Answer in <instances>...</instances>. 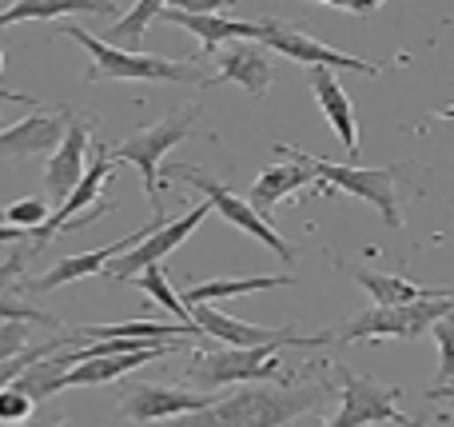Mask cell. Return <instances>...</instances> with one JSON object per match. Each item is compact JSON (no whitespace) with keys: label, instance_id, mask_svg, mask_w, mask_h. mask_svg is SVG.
Segmentation results:
<instances>
[{"label":"cell","instance_id":"7402d4cb","mask_svg":"<svg viewBox=\"0 0 454 427\" xmlns=\"http://www.w3.org/2000/svg\"><path fill=\"white\" fill-rule=\"evenodd\" d=\"M112 16L116 4L108 0H16V4L0 8V28L20 20H68V16Z\"/></svg>","mask_w":454,"mask_h":427},{"label":"cell","instance_id":"cb8c5ba5","mask_svg":"<svg viewBox=\"0 0 454 427\" xmlns=\"http://www.w3.org/2000/svg\"><path fill=\"white\" fill-rule=\"evenodd\" d=\"M295 276H239V280H207V284H192L184 288V304H215L227 296H247V292H263V288H291Z\"/></svg>","mask_w":454,"mask_h":427},{"label":"cell","instance_id":"d4e9b609","mask_svg":"<svg viewBox=\"0 0 454 427\" xmlns=\"http://www.w3.org/2000/svg\"><path fill=\"white\" fill-rule=\"evenodd\" d=\"M164 8L168 4H160V0H144V4H136V8H128L124 16H120L116 24H112L108 32H104V44H112V48H120V52H144V32H148V24L152 20H160L164 16Z\"/></svg>","mask_w":454,"mask_h":427},{"label":"cell","instance_id":"52a82bcc","mask_svg":"<svg viewBox=\"0 0 454 427\" xmlns=\"http://www.w3.org/2000/svg\"><path fill=\"white\" fill-rule=\"evenodd\" d=\"M279 352H283V344L200 352L188 364V380L200 384V391H215V388H227V384H291L283 376Z\"/></svg>","mask_w":454,"mask_h":427},{"label":"cell","instance_id":"d590c367","mask_svg":"<svg viewBox=\"0 0 454 427\" xmlns=\"http://www.w3.org/2000/svg\"><path fill=\"white\" fill-rule=\"evenodd\" d=\"M12 427H72V423H60V420H36V415H32V420L12 423Z\"/></svg>","mask_w":454,"mask_h":427},{"label":"cell","instance_id":"8992f818","mask_svg":"<svg viewBox=\"0 0 454 427\" xmlns=\"http://www.w3.org/2000/svg\"><path fill=\"white\" fill-rule=\"evenodd\" d=\"M164 176L168 180H188L192 188H200L207 196V204H212V212H220L231 228H239V232H247L251 240H259L263 248H271L275 256H279L283 264H295L299 260V248L291 244V240H283L279 232H275V224L271 220H263V216L255 212V208L247 204L243 196H235L227 184H220L215 176H207V172H200V168H188V164H164Z\"/></svg>","mask_w":454,"mask_h":427},{"label":"cell","instance_id":"44dd1931","mask_svg":"<svg viewBox=\"0 0 454 427\" xmlns=\"http://www.w3.org/2000/svg\"><path fill=\"white\" fill-rule=\"evenodd\" d=\"M311 92L319 100L323 116L335 128L339 144L347 148V156H359V120H355V104L347 96V88L339 84V76L331 68H311Z\"/></svg>","mask_w":454,"mask_h":427},{"label":"cell","instance_id":"7a4b0ae2","mask_svg":"<svg viewBox=\"0 0 454 427\" xmlns=\"http://www.w3.org/2000/svg\"><path fill=\"white\" fill-rule=\"evenodd\" d=\"M60 32H68L88 56L84 84H100V80H164V84H196L207 88V76L196 68V60H168V56H148V52H120V48L104 44L100 36H92L88 28L64 20Z\"/></svg>","mask_w":454,"mask_h":427},{"label":"cell","instance_id":"e575fe53","mask_svg":"<svg viewBox=\"0 0 454 427\" xmlns=\"http://www.w3.org/2000/svg\"><path fill=\"white\" fill-rule=\"evenodd\" d=\"M427 399H431V404H439V399H450V404H454V384H447V388H431V391H427Z\"/></svg>","mask_w":454,"mask_h":427},{"label":"cell","instance_id":"d6986e66","mask_svg":"<svg viewBox=\"0 0 454 427\" xmlns=\"http://www.w3.org/2000/svg\"><path fill=\"white\" fill-rule=\"evenodd\" d=\"M112 172H116V160H112V152H108V148H100V152H96V160H92V168L84 172V180L76 184V192H72V196L64 200L60 208H52L48 224L36 232V236H32V248L40 252V248L48 244V240L64 236V228H68L72 220H80V216H84V208L104 192V184H108V176H112Z\"/></svg>","mask_w":454,"mask_h":427},{"label":"cell","instance_id":"2e32d148","mask_svg":"<svg viewBox=\"0 0 454 427\" xmlns=\"http://www.w3.org/2000/svg\"><path fill=\"white\" fill-rule=\"evenodd\" d=\"M339 272L355 280L379 308H407V304H423V300H447L454 296V288L447 284H415V280H403V276H391V272H371V268H359V264H343L335 260Z\"/></svg>","mask_w":454,"mask_h":427},{"label":"cell","instance_id":"603a6c76","mask_svg":"<svg viewBox=\"0 0 454 427\" xmlns=\"http://www.w3.org/2000/svg\"><path fill=\"white\" fill-rule=\"evenodd\" d=\"M72 368H80V356H76V352H56V356L36 360V364H32L28 372L16 380V388H20L24 396L32 399V404H44L48 396L64 391V376H68Z\"/></svg>","mask_w":454,"mask_h":427},{"label":"cell","instance_id":"d6a6232c","mask_svg":"<svg viewBox=\"0 0 454 427\" xmlns=\"http://www.w3.org/2000/svg\"><path fill=\"white\" fill-rule=\"evenodd\" d=\"M24 240H28V232H20V228H12V224L0 220V248L4 244H24Z\"/></svg>","mask_w":454,"mask_h":427},{"label":"cell","instance_id":"ffe728a7","mask_svg":"<svg viewBox=\"0 0 454 427\" xmlns=\"http://www.w3.org/2000/svg\"><path fill=\"white\" fill-rule=\"evenodd\" d=\"M184 348H192V340H160L144 352H128V356H96V360H88V364L72 368V372L64 376V388H104V384H112V380H120V376L136 372V368L152 364V360L172 356V352H184Z\"/></svg>","mask_w":454,"mask_h":427},{"label":"cell","instance_id":"f546056e","mask_svg":"<svg viewBox=\"0 0 454 427\" xmlns=\"http://www.w3.org/2000/svg\"><path fill=\"white\" fill-rule=\"evenodd\" d=\"M36 252V248H16L12 256H8L4 264H0V300H12V296H20V284H24V268H28V256ZM24 300V296H20Z\"/></svg>","mask_w":454,"mask_h":427},{"label":"cell","instance_id":"ac0fdd59","mask_svg":"<svg viewBox=\"0 0 454 427\" xmlns=\"http://www.w3.org/2000/svg\"><path fill=\"white\" fill-rule=\"evenodd\" d=\"M160 20H172L180 28H188L200 40V52L212 56L223 52L227 44H239V40H255L259 36V20H231L223 12H184V8L168 4Z\"/></svg>","mask_w":454,"mask_h":427},{"label":"cell","instance_id":"8fae6325","mask_svg":"<svg viewBox=\"0 0 454 427\" xmlns=\"http://www.w3.org/2000/svg\"><path fill=\"white\" fill-rule=\"evenodd\" d=\"M164 224H168V220H164ZM152 228H160V220L144 224L140 232H132V236L116 240V244H108V248H96V252H80V256H64V260L56 264V268H48L44 276L24 280V284H20V296H24V300H32V296H44V292H56V288L80 284V280H88V276H100V272L108 268L112 260H120V252L128 256L136 244H140V240H148Z\"/></svg>","mask_w":454,"mask_h":427},{"label":"cell","instance_id":"3957f363","mask_svg":"<svg viewBox=\"0 0 454 427\" xmlns=\"http://www.w3.org/2000/svg\"><path fill=\"white\" fill-rule=\"evenodd\" d=\"M283 148L315 168V176H319V184L311 188L315 196L367 200L371 208H379V216H383L387 228H403V208H399V172L403 168L399 164H391V168H355V164H331V160H323V156H307V152L291 148V144H283Z\"/></svg>","mask_w":454,"mask_h":427},{"label":"cell","instance_id":"9c48e42d","mask_svg":"<svg viewBox=\"0 0 454 427\" xmlns=\"http://www.w3.org/2000/svg\"><path fill=\"white\" fill-rule=\"evenodd\" d=\"M255 44H263L267 52H279L287 56V60L303 64V68H347V72H359V76H379V72H387L391 64L387 60H363V56H347L339 52V48L323 44V40H315L311 32L295 28V24L287 20H275V16H263L259 20V36Z\"/></svg>","mask_w":454,"mask_h":427},{"label":"cell","instance_id":"4316f807","mask_svg":"<svg viewBox=\"0 0 454 427\" xmlns=\"http://www.w3.org/2000/svg\"><path fill=\"white\" fill-rule=\"evenodd\" d=\"M48 216H52V208H48L44 196H20L0 212V220L12 224V228H20V232H28V236H36V232L48 224Z\"/></svg>","mask_w":454,"mask_h":427},{"label":"cell","instance_id":"484cf974","mask_svg":"<svg viewBox=\"0 0 454 427\" xmlns=\"http://www.w3.org/2000/svg\"><path fill=\"white\" fill-rule=\"evenodd\" d=\"M132 284H136V288H144V296H148V300H156L160 308L172 312L176 324H188V328L196 324V320H192V308L184 304V296L172 288V280H168V272L160 268V264H156V268H144L140 276L132 280Z\"/></svg>","mask_w":454,"mask_h":427},{"label":"cell","instance_id":"4fadbf2b","mask_svg":"<svg viewBox=\"0 0 454 427\" xmlns=\"http://www.w3.org/2000/svg\"><path fill=\"white\" fill-rule=\"evenodd\" d=\"M68 116H72V108L32 112V116L0 128V160H8V164H24L28 156H52L64 140Z\"/></svg>","mask_w":454,"mask_h":427},{"label":"cell","instance_id":"f1b7e54d","mask_svg":"<svg viewBox=\"0 0 454 427\" xmlns=\"http://www.w3.org/2000/svg\"><path fill=\"white\" fill-rule=\"evenodd\" d=\"M60 352V340H52V344H32L28 352H20L16 360H8V364H0V388H8V384H16L24 372H28L36 360H44V356H56Z\"/></svg>","mask_w":454,"mask_h":427},{"label":"cell","instance_id":"6da1fadb","mask_svg":"<svg viewBox=\"0 0 454 427\" xmlns=\"http://www.w3.org/2000/svg\"><path fill=\"white\" fill-rule=\"evenodd\" d=\"M331 396V384H251L231 396L215 399L207 412L180 415L160 427H287L299 415L323 407Z\"/></svg>","mask_w":454,"mask_h":427},{"label":"cell","instance_id":"4dcf8cb0","mask_svg":"<svg viewBox=\"0 0 454 427\" xmlns=\"http://www.w3.org/2000/svg\"><path fill=\"white\" fill-rule=\"evenodd\" d=\"M32 399L24 396L16 384H8V388H0V423H24V420H32Z\"/></svg>","mask_w":454,"mask_h":427},{"label":"cell","instance_id":"277c9868","mask_svg":"<svg viewBox=\"0 0 454 427\" xmlns=\"http://www.w3.org/2000/svg\"><path fill=\"white\" fill-rule=\"evenodd\" d=\"M200 104H188V108H176V112H168L160 124H152V128H144L140 136H128V140H120V144H112V160L116 164H132V168H140V176H144V192H148V204H152V212H156V220L164 224V180H160V164H164V156L176 148L180 140H188V136H196V120H200Z\"/></svg>","mask_w":454,"mask_h":427},{"label":"cell","instance_id":"30bf717a","mask_svg":"<svg viewBox=\"0 0 454 427\" xmlns=\"http://www.w3.org/2000/svg\"><path fill=\"white\" fill-rule=\"evenodd\" d=\"M207 212H212V204L204 200V204H192L188 216H180V220H168V224H160V228H152V236L140 240V244H136L128 256L112 260L108 268H104V276H108L112 284H128V280H136L144 268H156L164 256H172L176 248H180L184 240H188L192 232L207 220Z\"/></svg>","mask_w":454,"mask_h":427},{"label":"cell","instance_id":"e0dca14e","mask_svg":"<svg viewBox=\"0 0 454 427\" xmlns=\"http://www.w3.org/2000/svg\"><path fill=\"white\" fill-rule=\"evenodd\" d=\"M84 172H88V124L76 116H68L60 148L48 156V168H44L48 200H56V208H60L64 200L76 192V184L84 180Z\"/></svg>","mask_w":454,"mask_h":427},{"label":"cell","instance_id":"5bb4252c","mask_svg":"<svg viewBox=\"0 0 454 427\" xmlns=\"http://www.w3.org/2000/svg\"><path fill=\"white\" fill-rule=\"evenodd\" d=\"M275 152H279V156H287V160H283V164L263 168V172L255 176V184H251V192H247V204L255 208L263 220H271V212L287 196H295V192L315 188V184H319V176H315V168L307 164V160L291 156L283 144H275Z\"/></svg>","mask_w":454,"mask_h":427},{"label":"cell","instance_id":"83f0119b","mask_svg":"<svg viewBox=\"0 0 454 427\" xmlns=\"http://www.w3.org/2000/svg\"><path fill=\"white\" fill-rule=\"evenodd\" d=\"M431 332L434 344H439V380H434V388H447V384H454V316L439 320Z\"/></svg>","mask_w":454,"mask_h":427},{"label":"cell","instance_id":"8d00e7d4","mask_svg":"<svg viewBox=\"0 0 454 427\" xmlns=\"http://www.w3.org/2000/svg\"><path fill=\"white\" fill-rule=\"evenodd\" d=\"M434 120H454V104H442V108H434Z\"/></svg>","mask_w":454,"mask_h":427},{"label":"cell","instance_id":"9a60e30c","mask_svg":"<svg viewBox=\"0 0 454 427\" xmlns=\"http://www.w3.org/2000/svg\"><path fill=\"white\" fill-rule=\"evenodd\" d=\"M275 80V60L263 44L255 40H239V44H227L220 52V72L207 76V88L212 84H239L247 96L263 100L267 88Z\"/></svg>","mask_w":454,"mask_h":427},{"label":"cell","instance_id":"ba28073f","mask_svg":"<svg viewBox=\"0 0 454 427\" xmlns=\"http://www.w3.org/2000/svg\"><path fill=\"white\" fill-rule=\"evenodd\" d=\"M339 376V412L331 415L323 427H371V423H403L415 427L419 420H411L399 407L403 388H391V384H379L371 376L351 372L347 364H335Z\"/></svg>","mask_w":454,"mask_h":427},{"label":"cell","instance_id":"1f68e13d","mask_svg":"<svg viewBox=\"0 0 454 427\" xmlns=\"http://www.w3.org/2000/svg\"><path fill=\"white\" fill-rule=\"evenodd\" d=\"M20 352H28V324H20V320H0V364L16 360Z\"/></svg>","mask_w":454,"mask_h":427},{"label":"cell","instance_id":"7c38bea8","mask_svg":"<svg viewBox=\"0 0 454 427\" xmlns=\"http://www.w3.org/2000/svg\"><path fill=\"white\" fill-rule=\"evenodd\" d=\"M215 404L212 391H184V388H164V384H136L128 391V399L120 404L124 420L132 423H172L180 415H196V412H207Z\"/></svg>","mask_w":454,"mask_h":427},{"label":"cell","instance_id":"836d02e7","mask_svg":"<svg viewBox=\"0 0 454 427\" xmlns=\"http://www.w3.org/2000/svg\"><path fill=\"white\" fill-rule=\"evenodd\" d=\"M0 68H4V48H0ZM0 100H8V104H36V96H20V92L0 88Z\"/></svg>","mask_w":454,"mask_h":427},{"label":"cell","instance_id":"5b68a950","mask_svg":"<svg viewBox=\"0 0 454 427\" xmlns=\"http://www.w3.org/2000/svg\"><path fill=\"white\" fill-rule=\"evenodd\" d=\"M454 316V296L447 300H423L407 308H371L363 316H347L331 328V344H359V340H419L427 328Z\"/></svg>","mask_w":454,"mask_h":427}]
</instances>
